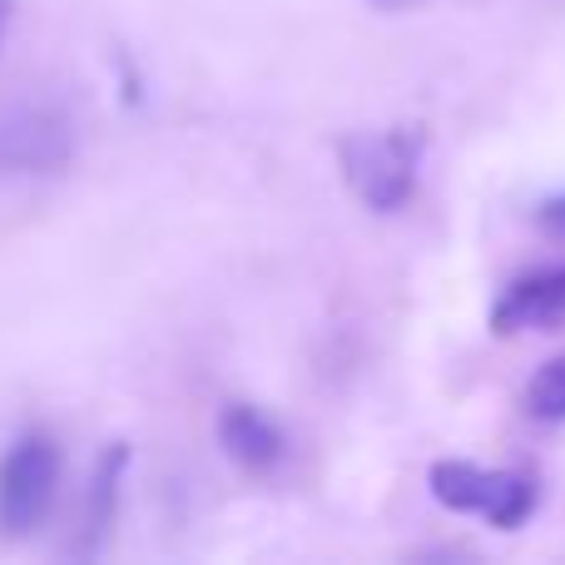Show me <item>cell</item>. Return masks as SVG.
I'll return each instance as SVG.
<instances>
[{"label": "cell", "instance_id": "6da1fadb", "mask_svg": "<svg viewBox=\"0 0 565 565\" xmlns=\"http://www.w3.org/2000/svg\"><path fill=\"white\" fill-rule=\"evenodd\" d=\"M422 135L417 129H377V135H352L342 145V174L352 194L377 214H397L417 194Z\"/></svg>", "mask_w": 565, "mask_h": 565}, {"label": "cell", "instance_id": "7a4b0ae2", "mask_svg": "<svg viewBox=\"0 0 565 565\" xmlns=\"http://www.w3.org/2000/svg\"><path fill=\"white\" fill-rule=\"evenodd\" d=\"M431 497L451 511L481 516L501 531H516L536 511V477L526 471H487L471 461H437L431 467Z\"/></svg>", "mask_w": 565, "mask_h": 565}, {"label": "cell", "instance_id": "3957f363", "mask_svg": "<svg viewBox=\"0 0 565 565\" xmlns=\"http://www.w3.org/2000/svg\"><path fill=\"white\" fill-rule=\"evenodd\" d=\"M60 491V451L50 437H25L0 461V531L25 536L50 516Z\"/></svg>", "mask_w": 565, "mask_h": 565}, {"label": "cell", "instance_id": "277c9868", "mask_svg": "<svg viewBox=\"0 0 565 565\" xmlns=\"http://www.w3.org/2000/svg\"><path fill=\"white\" fill-rule=\"evenodd\" d=\"M70 149L65 119L40 105H15L0 115V164L6 169H55Z\"/></svg>", "mask_w": 565, "mask_h": 565}, {"label": "cell", "instance_id": "5b68a950", "mask_svg": "<svg viewBox=\"0 0 565 565\" xmlns=\"http://www.w3.org/2000/svg\"><path fill=\"white\" fill-rule=\"evenodd\" d=\"M491 322H497L501 332L556 328V322H565V264L516 278L501 292L497 308H491Z\"/></svg>", "mask_w": 565, "mask_h": 565}, {"label": "cell", "instance_id": "8992f818", "mask_svg": "<svg viewBox=\"0 0 565 565\" xmlns=\"http://www.w3.org/2000/svg\"><path fill=\"white\" fill-rule=\"evenodd\" d=\"M218 437H224L228 457H234L238 467H248V471H268V467H278L282 461V431L258 407H244V402H234V407L224 412Z\"/></svg>", "mask_w": 565, "mask_h": 565}, {"label": "cell", "instance_id": "52a82bcc", "mask_svg": "<svg viewBox=\"0 0 565 565\" xmlns=\"http://www.w3.org/2000/svg\"><path fill=\"white\" fill-rule=\"evenodd\" d=\"M526 407L546 422H565V358L546 362V367L536 372V382H531V392H526Z\"/></svg>", "mask_w": 565, "mask_h": 565}, {"label": "cell", "instance_id": "ba28073f", "mask_svg": "<svg viewBox=\"0 0 565 565\" xmlns=\"http://www.w3.org/2000/svg\"><path fill=\"white\" fill-rule=\"evenodd\" d=\"M541 224H546L551 234H561V238H565V199H551V204L541 209Z\"/></svg>", "mask_w": 565, "mask_h": 565}, {"label": "cell", "instance_id": "9c48e42d", "mask_svg": "<svg viewBox=\"0 0 565 565\" xmlns=\"http://www.w3.org/2000/svg\"><path fill=\"white\" fill-rule=\"evenodd\" d=\"M6 15H10V0H0V35H6Z\"/></svg>", "mask_w": 565, "mask_h": 565}, {"label": "cell", "instance_id": "30bf717a", "mask_svg": "<svg viewBox=\"0 0 565 565\" xmlns=\"http://www.w3.org/2000/svg\"><path fill=\"white\" fill-rule=\"evenodd\" d=\"M377 6H402V0H377Z\"/></svg>", "mask_w": 565, "mask_h": 565}]
</instances>
